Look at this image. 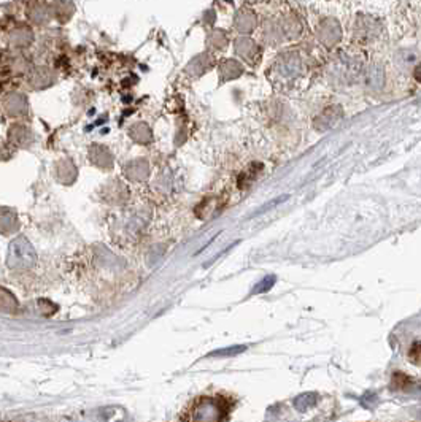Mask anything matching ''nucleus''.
Wrapping results in <instances>:
<instances>
[{
    "mask_svg": "<svg viewBox=\"0 0 421 422\" xmlns=\"http://www.w3.org/2000/svg\"><path fill=\"white\" fill-rule=\"evenodd\" d=\"M35 27H32L29 22H16L8 31V44L15 49L31 48L35 42Z\"/></svg>",
    "mask_w": 421,
    "mask_h": 422,
    "instance_id": "1a4fd4ad",
    "label": "nucleus"
},
{
    "mask_svg": "<svg viewBox=\"0 0 421 422\" xmlns=\"http://www.w3.org/2000/svg\"><path fill=\"white\" fill-rule=\"evenodd\" d=\"M232 43V38L229 35V32L223 27H212V29H207L205 33V47L207 51L210 53H220L224 51L229 44Z\"/></svg>",
    "mask_w": 421,
    "mask_h": 422,
    "instance_id": "9b49d317",
    "label": "nucleus"
},
{
    "mask_svg": "<svg viewBox=\"0 0 421 422\" xmlns=\"http://www.w3.org/2000/svg\"><path fill=\"white\" fill-rule=\"evenodd\" d=\"M216 19H218V11L215 8H207L200 16V24L205 31L212 29V27L216 26Z\"/></svg>",
    "mask_w": 421,
    "mask_h": 422,
    "instance_id": "6ab92c4d",
    "label": "nucleus"
},
{
    "mask_svg": "<svg viewBox=\"0 0 421 422\" xmlns=\"http://www.w3.org/2000/svg\"><path fill=\"white\" fill-rule=\"evenodd\" d=\"M37 262V252L26 237H18L11 241L8 246L7 263L13 270L31 268Z\"/></svg>",
    "mask_w": 421,
    "mask_h": 422,
    "instance_id": "7ed1b4c3",
    "label": "nucleus"
},
{
    "mask_svg": "<svg viewBox=\"0 0 421 422\" xmlns=\"http://www.w3.org/2000/svg\"><path fill=\"white\" fill-rule=\"evenodd\" d=\"M312 32L317 43L324 49H335L345 38L344 22L334 15L318 16Z\"/></svg>",
    "mask_w": 421,
    "mask_h": 422,
    "instance_id": "f03ea898",
    "label": "nucleus"
},
{
    "mask_svg": "<svg viewBox=\"0 0 421 422\" xmlns=\"http://www.w3.org/2000/svg\"><path fill=\"white\" fill-rule=\"evenodd\" d=\"M248 350V348L244 346V345H237V346H231V348H224V350H218V351H213L209 354V357H232V356H237V354L244 352Z\"/></svg>",
    "mask_w": 421,
    "mask_h": 422,
    "instance_id": "a211bd4d",
    "label": "nucleus"
},
{
    "mask_svg": "<svg viewBox=\"0 0 421 422\" xmlns=\"http://www.w3.org/2000/svg\"><path fill=\"white\" fill-rule=\"evenodd\" d=\"M412 76H413V80H415V81L421 84V60L417 62V64H415L413 70H412Z\"/></svg>",
    "mask_w": 421,
    "mask_h": 422,
    "instance_id": "b1692460",
    "label": "nucleus"
},
{
    "mask_svg": "<svg viewBox=\"0 0 421 422\" xmlns=\"http://www.w3.org/2000/svg\"><path fill=\"white\" fill-rule=\"evenodd\" d=\"M318 402V396L315 392H305V393H301V396H297L294 398V408L297 409L299 413H305L308 408H312L313 405H315Z\"/></svg>",
    "mask_w": 421,
    "mask_h": 422,
    "instance_id": "f3484780",
    "label": "nucleus"
},
{
    "mask_svg": "<svg viewBox=\"0 0 421 422\" xmlns=\"http://www.w3.org/2000/svg\"><path fill=\"white\" fill-rule=\"evenodd\" d=\"M302 65H304L302 56L299 51H294V49L282 51L277 59V70L285 78H294L299 75L302 72Z\"/></svg>",
    "mask_w": 421,
    "mask_h": 422,
    "instance_id": "9d476101",
    "label": "nucleus"
},
{
    "mask_svg": "<svg viewBox=\"0 0 421 422\" xmlns=\"http://www.w3.org/2000/svg\"><path fill=\"white\" fill-rule=\"evenodd\" d=\"M267 2H271V0H244V3L253 5V7H255V5H261V3H267Z\"/></svg>",
    "mask_w": 421,
    "mask_h": 422,
    "instance_id": "393cba45",
    "label": "nucleus"
},
{
    "mask_svg": "<svg viewBox=\"0 0 421 422\" xmlns=\"http://www.w3.org/2000/svg\"><path fill=\"white\" fill-rule=\"evenodd\" d=\"M342 116H344V110H342L340 105L328 106L315 120V127L318 131H326V129L335 126V124L340 121Z\"/></svg>",
    "mask_w": 421,
    "mask_h": 422,
    "instance_id": "2eb2a0df",
    "label": "nucleus"
},
{
    "mask_svg": "<svg viewBox=\"0 0 421 422\" xmlns=\"http://www.w3.org/2000/svg\"><path fill=\"white\" fill-rule=\"evenodd\" d=\"M232 49L235 58L248 64H256L262 56V44L253 35H237L232 38Z\"/></svg>",
    "mask_w": 421,
    "mask_h": 422,
    "instance_id": "423d86ee",
    "label": "nucleus"
},
{
    "mask_svg": "<svg viewBox=\"0 0 421 422\" xmlns=\"http://www.w3.org/2000/svg\"><path fill=\"white\" fill-rule=\"evenodd\" d=\"M293 2L296 5H308V3H312L313 0H293Z\"/></svg>",
    "mask_w": 421,
    "mask_h": 422,
    "instance_id": "a878e982",
    "label": "nucleus"
},
{
    "mask_svg": "<svg viewBox=\"0 0 421 422\" xmlns=\"http://www.w3.org/2000/svg\"><path fill=\"white\" fill-rule=\"evenodd\" d=\"M245 73V65L244 62L237 58H228L223 59L218 64V75H220L221 81H234L239 80Z\"/></svg>",
    "mask_w": 421,
    "mask_h": 422,
    "instance_id": "ddd939ff",
    "label": "nucleus"
},
{
    "mask_svg": "<svg viewBox=\"0 0 421 422\" xmlns=\"http://www.w3.org/2000/svg\"><path fill=\"white\" fill-rule=\"evenodd\" d=\"M26 18L27 22L35 29H47L54 21L51 5L47 0H31L26 10Z\"/></svg>",
    "mask_w": 421,
    "mask_h": 422,
    "instance_id": "0eeeda50",
    "label": "nucleus"
},
{
    "mask_svg": "<svg viewBox=\"0 0 421 422\" xmlns=\"http://www.w3.org/2000/svg\"><path fill=\"white\" fill-rule=\"evenodd\" d=\"M53 11V19L58 22L59 26H65L75 18L77 15V5L75 0H51L49 2Z\"/></svg>",
    "mask_w": 421,
    "mask_h": 422,
    "instance_id": "f8f14e48",
    "label": "nucleus"
},
{
    "mask_svg": "<svg viewBox=\"0 0 421 422\" xmlns=\"http://www.w3.org/2000/svg\"><path fill=\"white\" fill-rule=\"evenodd\" d=\"M261 15L253 5L244 3L234 10L232 13V31L237 35H253V33L260 31L261 26Z\"/></svg>",
    "mask_w": 421,
    "mask_h": 422,
    "instance_id": "20e7f679",
    "label": "nucleus"
},
{
    "mask_svg": "<svg viewBox=\"0 0 421 422\" xmlns=\"http://www.w3.org/2000/svg\"><path fill=\"white\" fill-rule=\"evenodd\" d=\"M228 408L216 398H200L193 409V419L196 421H221Z\"/></svg>",
    "mask_w": 421,
    "mask_h": 422,
    "instance_id": "6e6552de",
    "label": "nucleus"
},
{
    "mask_svg": "<svg viewBox=\"0 0 421 422\" xmlns=\"http://www.w3.org/2000/svg\"><path fill=\"white\" fill-rule=\"evenodd\" d=\"M408 357L411 361L417 365H421V341L413 343L411 348V352H408Z\"/></svg>",
    "mask_w": 421,
    "mask_h": 422,
    "instance_id": "5701e85b",
    "label": "nucleus"
},
{
    "mask_svg": "<svg viewBox=\"0 0 421 422\" xmlns=\"http://www.w3.org/2000/svg\"><path fill=\"white\" fill-rule=\"evenodd\" d=\"M350 32L353 40L361 44H369L383 35L385 21L369 11H356L350 22Z\"/></svg>",
    "mask_w": 421,
    "mask_h": 422,
    "instance_id": "f257e3e1",
    "label": "nucleus"
},
{
    "mask_svg": "<svg viewBox=\"0 0 421 422\" xmlns=\"http://www.w3.org/2000/svg\"><path fill=\"white\" fill-rule=\"evenodd\" d=\"M213 67V53L210 51H202L196 54L193 59L188 62L186 72L191 73L193 76H200L205 72H209Z\"/></svg>",
    "mask_w": 421,
    "mask_h": 422,
    "instance_id": "4468645a",
    "label": "nucleus"
},
{
    "mask_svg": "<svg viewBox=\"0 0 421 422\" xmlns=\"http://www.w3.org/2000/svg\"><path fill=\"white\" fill-rule=\"evenodd\" d=\"M286 199H288V195H280V197H277V199H273L272 202H267V204H266V205H262V206L260 208V210H257L253 216L262 215V213H266V211H269V210H272V208H275L277 205H280V204H282V202H285Z\"/></svg>",
    "mask_w": 421,
    "mask_h": 422,
    "instance_id": "4be33fe9",
    "label": "nucleus"
},
{
    "mask_svg": "<svg viewBox=\"0 0 421 422\" xmlns=\"http://www.w3.org/2000/svg\"><path fill=\"white\" fill-rule=\"evenodd\" d=\"M277 18L282 27L286 43H293L301 40L302 35L305 33V22L302 19L297 10H283L277 13Z\"/></svg>",
    "mask_w": 421,
    "mask_h": 422,
    "instance_id": "39448f33",
    "label": "nucleus"
},
{
    "mask_svg": "<svg viewBox=\"0 0 421 422\" xmlns=\"http://www.w3.org/2000/svg\"><path fill=\"white\" fill-rule=\"evenodd\" d=\"M275 281H277V278L273 277V275H267L266 278H262L260 283L256 284L255 291H253V294H262V292H267L272 289V286L275 284Z\"/></svg>",
    "mask_w": 421,
    "mask_h": 422,
    "instance_id": "412c9836",
    "label": "nucleus"
},
{
    "mask_svg": "<svg viewBox=\"0 0 421 422\" xmlns=\"http://www.w3.org/2000/svg\"><path fill=\"white\" fill-rule=\"evenodd\" d=\"M7 106L10 110V113H21V111H24L26 108V100L21 97L19 94H13L10 95L8 100H7Z\"/></svg>",
    "mask_w": 421,
    "mask_h": 422,
    "instance_id": "aec40b11",
    "label": "nucleus"
},
{
    "mask_svg": "<svg viewBox=\"0 0 421 422\" xmlns=\"http://www.w3.org/2000/svg\"><path fill=\"white\" fill-rule=\"evenodd\" d=\"M326 2H339V0H326Z\"/></svg>",
    "mask_w": 421,
    "mask_h": 422,
    "instance_id": "bb28decb",
    "label": "nucleus"
},
{
    "mask_svg": "<svg viewBox=\"0 0 421 422\" xmlns=\"http://www.w3.org/2000/svg\"><path fill=\"white\" fill-rule=\"evenodd\" d=\"M366 81L372 89H380L385 84V67L381 62H372L366 70Z\"/></svg>",
    "mask_w": 421,
    "mask_h": 422,
    "instance_id": "dca6fc26",
    "label": "nucleus"
}]
</instances>
